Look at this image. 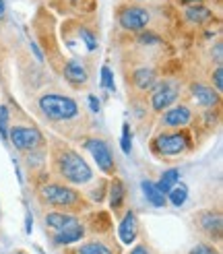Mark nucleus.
Returning a JSON list of instances; mask_svg holds the SVG:
<instances>
[{"label":"nucleus","mask_w":223,"mask_h":254,"mask_svg":"<svg viewBox=\"0 0 223 254\" xmlns=\"http://www.w3.org/2000/svg\"><path fill=\"white\" fill-rule=\"evenodd\" d=\"M58 170L72 184H85V182H89L93 176L91 168L87 166L85 159L79 153H74V151H64V153L58 157Z\"/></svg>","instance_id":"2"},{"label":"nucleus","mask_w":223,"mask_h":254,"mask_svg":"<svg viewBox=\"0 0 223 254\" xmlns=\"http://www.w3.org/2000/svg\"><path fill=\"white\" fill-rule=\"evenodd\" d=\"M77 254H114V252H112V250H110L106 244H102V242H89V244H83Z\"/></svg>","instance_id":"22"},{"label":"nucleus","mask_w":223,"mask_h":254,"mask_svg":"<svg viewBox=\"0 0 223 254\" xmlns=\"http://www.w3.org/2000/svg\"><path fill=\"white\" fill-rule=\"evenodd\" d=\"M213 81H215V91H221L223 89V70H221V66L213 72Z\"/></svg>","instance_id":"28"},{"label":"nucleus","mask_w":223,"mask_h":254,"mask_svg":"<svg viewBox=\"0 0 223 254\" xmlns=\"http://www.w3.org/2000/svg\"><path fill=\"white\" fill-rule=\"evenodd\" d=\"M215 60H217V62H221V44H217V46H215Z\"/></svg>","instance_id":"32"},{"label":"nucleus","mask_w":223,"mask_h":254,"mask_svg":"<svg viewBox=\"0 0 223 254\" xmlns=\"http://www.w3.org/2000/svg\"><path fill=\"white\" fill-rule=\"evenodd\" d=\"M178 97V85L173 83H159L153 87V95H151V106L153 110L161 112L167 106H171Z\"/></svg>","instance_id":"8"},{"label":"nucleus","mask_w":223,"mask_h":254,"mask_svg":"<svg viewBox=\"0 0 223 254\" xmlns=\"http://www.w3.org/2000/svg\"><path fill=\"white\" fill-rule=\"evenodd\" d=\"M192 118V112L186 108V106H176V108H171L164 114V122L166 126H169V128H180V126H186L190 122Z\"/></svg>","instance_id":"9"},{"label":"nucleus","mask_w":223,"mask_h":254,"mask_svg":"<svg viewBox=\"0 0 223 254\" xmlns=\"http://www.w3.org/2000/svg\"><path fill=\"white\" fill-rule=\"evenodd\" d=\"M40 194L46 202L54 207H81V196L72 188H66L62 184H46Z\"/></svg>","instance_id":"4"},{"label":"nucleus","mask_w":223,"mask_h":254,"mask_svg":"<svg viewBox=\"0 0 223 254\" xmlns=\"http://www.w3.org/2000/svg\"><path fill=\"white\" fill-rule=\"evenodd\" d=\"M184 2H196V0H184Z\"/></svg>","instance_id":"35"},{"label":"nucleus","mask_w":223,"mask_h":254,"mask_svg":"<svg viewBox=\"0 0 223 254\" xmlns=\"http://www.w3.org/2000/svg\"><path fill=\"white\" fill-rule=\"evenodd\" d=\"M87 151H91L93 159L97 161V168L106 172V174H114L116 172V163H114V155H112L110 147L102 141V138H89L85 143Z\"/></svg>","instance_id":"5"},{"label":"nucleus","mask_w":223,"mask_h":254,"mask_svg":"<svg viewBox=\"0 0 223 254\" xmlns=\"http://www.w3.org/2000/svg\"><path fill=\"white\" fill-rule=\"evenodd\" d=\"M192 97L196 99V104L203 106V108H213L219 101L217 91L213 87H207V85H192Z\"/></svg>","instance_id":"11"},{"label":"nucleus","mask_w":223,"mask_h":254,"mask_svg":"<svg viewBox=\"0 0 223 254\" xmlns=\"http://www.w3.org/2000/svg\"><path fill=\"white\" fill-rule=\"evenodd\" d=\"M46 223L50 227H54V230H64V227L77 223V219H74L72 215H64V213H48L46 215Z\"/></svg>","instance_id":"19"},{"label":"nucleus","mask_w":223,"mask_h":254,"mask_svg":"<svg viewBox=\"0 0 223 254\" xmlns=\"http://www.w3.org/2000/svg\"><path fill=\"white\" fill-rule=\"evenodd\" d=\"M192 254H215V250H211V248H207V246H196V248L192 250Z\"/></svg>","instance_id":"29"},{"label":"nucleus","mask_w":223,"mask_h":254,"mask_svg":"<svg viewBox=\"0 0 223 254\" xmlns=\"http://www.w3.org/2000/svg\"><path fill=\"white\" fill-rule=\"evenodd\" d=\"M120 25L124 29L128 31H141L145 29L149 21H151V17H149L147 8H141V6H126L120 10Z\"/></svg>","instance_id":"7"},{"label":"nucleus","mask_w":223,"mask_h":254,"mask_svg":"<svg viewBox=\"0 0 223 254\" xmlns=\"http://www.w3.org/2000/svg\"><path fill=\"white\" fill-rule=\"evenodd\" d=\"M190 143L188 136L182 132H171V134H159L153 141V151L161 157H176L188 151Z\"/></svg>","instance_id":"3"},{"label":"nucleus","mask_w":223,"mask_h":254,"mask_svg":"<svg viewBox=\"0 0 223 254\" xmlns=\"http://www.w3.org/2000/svg\"><path fill=\"white\" fill-rule=\"evenodd\" d=\"M136 232H139L136 215H134L132 211H128L126 215H124V219L120 221V230H118V236H120V240H122V244H130V242H134Z\"/></svg>","instance_id":"10"},{"label":"nucleus","mask_w":223,"mask_h":254,"mask_svg":"<svg viewBox=\"0 0 223 254\" xmlns=\"http://www.w3.org/2000/svg\"><path fill=\"white\" fill-rule=\"evenodd\" d=\"M198 223H201V227L209 234H219L221 225H223L221 223V215L219 213H211V211L198 215Z\"/></svg>","instance_id":"15"},{"label":"nucleus","mask_w":223,"mask_h":254,"mask_svg":"<svg viewBox=\"0 0 223 254\" xmlns=\"http://www.w3.org/2000/svg\"><path fill=\"white\" fill-rule=\"evenodd\" d=\"M178 182H180V172H178V170H167V172H164L161 180H159L155 186H157V190H159L161 194L167 196V192H169V190L176 186Z\"/></svg>","instance_id":"18"},{"label":"nucleus","mask_w":223,"mask_h":254,"mask_svg":"<svg viewBox=\"0 0 223 254\" xmlns=\"http://www.w3.org/2000/svg\"><path fill=\"white\" fill-rule=\"evenodd\" d=\"M64 77L68 83L72 85H83L87 81V72L83 68V64H79V62H68V64L64 66Z\"/></svg>","instance_id":"16"},{"label":"nucleus","mask_w":223,"mask_h":254,"mask_svg":"<svg viewBox=\"0 0 223 254\" xmlns=\"http://www.w3.org/2000/svg\"><path fill=\"white\" fill-rule=\"evenodd\" d=\"M83 227L79 223H72L68 227H64V230H58L56 236H54V242L56 244H72V242H77V240L83 238Z\"/></svg>","instance_id":"12"},{"label":"nucleus","mask_w":223,"mask_h":254,"mask_svg":"<svg viewBox=\"0 0 223 254\" xmlns=\"http://www.w3.org/2000/svg\"><path fill=\"white\" fill-rule=\"evenodd\" d=\"M120 145H122L124 153H130V149H132V132H130L128 124L122 126V141H120Z\"/></svg>","instance_id":"23"},{"label":"nucleus","mask_w":223,"mask_h":254,"mask_svg":"<svg viewBox=\"0 0 223 254\" xmlns=\"http://www.w3.org/2000/svg\"><path fill=\"white\" fill-rule=\"evenodd\" d=\"M139 44H145V46H151V44H159V37L157 35H153V33H141L139 37Z\"/></svg>","instance_id":"27"},{"label":"nucleus","mask_w":223,"mask_h":254,"mask_svg":"<svg viewBox=\"0 0 223 254\" xmlns=\"http://www.w3.org/2000/svg\"><path fill=\"white\" fill-rule=\"evenodd\" d=\"M31 227H33V219H31V215H27V227H25L27 234H31Z\"/></svg>","instance_id":"33"},{"label":"nucleus","mask_w":223,"mask_h":254,"mask_svg":"<svg viewBox=\"0 0 223 254\" xmlns=\"http://www.w3.org/2000/svg\"><path fill=\"white\" fill-rule=\"evenodd\" d=\"M8 138H10V143L15 145L17 149H21V151H33L42 143L40 130L29 128V126H15V128H10Z\"/></svg>","instance_id":"6"},{"label":"nucleus","mask_w":223,"mask_h":254,"mask_svg":"<svg viewBox=\"0 0 223 254\" xmlns=\"http://www.w3.org/2000/svg\"><path fill=\"white\" fill-rule=\"evenodd\" d=\"M143 194L147 196V200L151 202L153 207H164L166 202H167V198H166V194H161L159 190H157V186L153 184V182H149V180H143Z\"/></svg>","instance_id":"17"},{"label":"nucleus","mask_w":223,"mask_h":254,"mask_svg":"<svg viewBox=\"0 0 223 254\" xmlns=\"http://www.w3.org/2000/svg\"><path fill=\"white\" fill-rule=\"evenodd\" d=\"M4 12H6V6H4V0H0V19L4 17Z\"/></svg>","instance_id":"34"},{"label":"nucleus","mask_w":223,"mask_h":254,"mask_svg":"<svg viewBox=\"0 0 223 254\" xmlns=\"http://www.w3.org/2000/svg\"><path fill=\"white\" fill-rule=\"evenodd\" d=\"M130 254H149V250H147L145 246H136V248H132Z\"/></svg>","instance_id":"31"},{"label":"nucleus","mask_w":223,"mask_h":254,"mask_svg":"<svg viewBox=\"0 0 223 254\" xmlns=\"http://www.w3.org/2000/svg\"><path fill=\"white\" fill-rule=\"evenodd\" d=\"M122 200H124V184L118 180V178H114L110 184V205L114 209H120Z\"/></svg>","instance_id":"20"},{"label":"nucleus","mask_w":223,"mask_h":254,"mask_svg":"<svg viewBox=\"0 0 223 254\" xmlns=\"http://www.w3.org/2000/svg\"><path fill=\"white\" fill-rule=\"evenodd\" d=\"M89 106H91L93 112H99V99L95 95H89Z\"/></svg>","instance_id":"30"},{"label":"nucleus","mask_w":223,"mask_h":254,"mask_svg":"<svg viewBox=\"0 0 223 254\" xmlns=\"http://www.w3.org/2000/svg\"><path fill=\"white\" fill-rule=\"evenodd\" d=\"M102 87L108 89V91H114V77H112L110 66H104L102 68Z\"/></svg>","instance_id":"25"},{"label":"nucleus","mask_w":223,"mask_h":254,"mask_svg":"<svg viewBox=\"0 0 223 254\" xmlns=\"http://www.w3.org/2000/svg\"><path fill=\"white\" fill-rule=\"evenodd\" d=\"M40 108L44 112V116L50 118V120H56V122H62V120H72L74 116L79 114V106L77 101L70 99V97H64V95H44L40 99Z\"/></svg>","instance_id":"1"},{"label":"nucleus","mask_w":223,"mask_h":254,"mask_svg":"<svg viewBox=\"0 0 223 254\" xmlns=\"http://www.w3.org/2000/svg\"><path fill=\"white\" fill-rule=\"evenodd\" d=\"M81 37H83V42L87 44V50H95L97 48V42H95V35L89 31V29H85L81 27Z\"/></svg>","instance_id":"26"},{"label":"nucleus","mask_w":223,"mask_h":254,"mask_svg":"<svg viewBox=\"0 0 223 254\" xmlns=\"http://www.w3.org/2000/svg\"><path fill=\"white\" fill-rule=\"evenodd\" d=\"M134 85L141 89V91H149V89H153L157 85V77L151 68H139L134 70V77H132Z\"/></svg>","instance_id":"13"},{"label":"nucleus","mask_w":223,"mask_h":254,"mask_svg":"<svg viewBox=\"0 0 223 254\" xmlns=\"http://www.w3.org/2000/svg\"><path fill=\"white\" fill-rule=\"evenodd\" d=\"M166 198H169V202H171V205H176V207L184 205L186 198H188V186H186V184H176L167 192Z\"/></svg>","instance_id":"21"},{"label":"nucleus","mask_w":223,"mask_h":254,"mask_svg":"<svg viewBox=\"0 0 223 254\" xmlns=\"http://www.w3.org/2000/svg\"><path fill=\"white\" fill-rule=\"evenodd\" d=\"M186 19H188V23H194V25H205L211 21V17H213V12H211L207 6L203 4H194V6H188L186 8Z\"/></svg>","instance_id":"14"},{"label":"nucleus","mask_w":223,"mask_h":254,"mask_svg":"<svg viewBox=\"0 0 223 254\" xmlns=\"http://www.w3.org/2000/svg\"><path fill=\"white\" fill-rule=\"evenodd\" d=\"M0 136L4 138H8V110H6V106H0Z\"/></svg>","instance_id":"24"}]
</instances>
